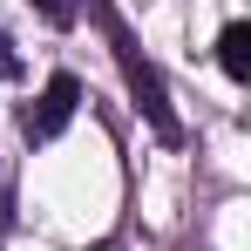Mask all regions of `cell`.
Instances as JSON below:
<instances>
[{
  "instance_id": "7",
  "label": "cell",
  "mask_w": 251,
  "mask_h": 251,
  "mask_svg": "<svg viewBox=\"0 0 251 251\" xmlns=\"http://www.w3.org/2000/svg\"><path fill=\"white\" fill-rule=\"evenodd\" d=\"M88 251H116V245H88Z\"/></svg>"
},
{
  "instance_id": "3",
  "label": "cell",
  "mask_w": 251,
  "mask_h": 251,
  "mask_svg": "<svg viewBox=\"0 0 251 251\" xmlns=\"http://www.w3.org/2000/svg\"><path fill=\"white\" fill-rule=\"evenodd\" d=\"M217 61H224L231 82H251V27L245 21H231V27L217 34Z\"/></svg>"
},
{
  "instance_id": "1",
  "label": "cell",
  "mask_w": 251,
  "mask_h": 251,
  "mask_svg": "<svg viewBox=\"0 0 251 251\" xmlns=\"http://www.w3.org/2000/svg\"><path fill=\"white\" fill-rule=\"evenodd\" d=\"M88 14H102V27H109V48H116V61H123V75H129V95H136V102L150 109V123H156L170 143H176V116H170V95H163V82H156V68H150V61L136 54L129 27L116 21V14H109V7H102V0H88Z\"/></svg>"
},
{
  "instance_id": "2",
  "label": "cell",
  "mask_w": 251,
  "mask_h": 251,
  "mask_svg": "<svg viewBox=\"0 0 251 251\" xmlns=\"http://www.w3.org/2000/svg\"><path fill=\"white\" fill-rule=\"evenodd\" d=\"M75 109H82V82L75 75H54V82L21 109V129H27V143H54L61 129L75 123Z\"/></svg>"
},
{
  "instance_id": "4",
  "label": "cell",
  "mask_w": 251,
  "mask_h": 251,
  "mask_svg": "<svg viewBox=\"0 0 251 251\" xmlns=\"http://www.w3.org/2000/svg\"><path fill=\"white\" fill-rule=\"evenodd\" d=\"M34 7H41V14H48V21H54V27H68V21L82 14L88 0H34Z\"/></svg>"
},
{
  "instance_id": "5",
  "label": "cell",
  "mask_w": 251,
  "mask_h": 251,
  "mask_svg": "<svg viewBox=\"0 0 251 251\" xmlns=\"http://www.w3.org/2000/svg\"><path fill=\"white\" fill-rule=\"evenodd\" d=\"M14 75H21V54H14V41L0 34V82H14Z\"/></svg>"
},
{
  "instance_id": "6",
  "label": "cell",
  "mask_w": 251,
  "mask_h": 251,
  "mask_svg": "<svg viewBox=\"0 0 251 251\" xmlns=\"http://www.w3.org/2000/svg\"><path fill=\"white\" fill-rule=\"evenodd\" d=\"M7 224H14V204H7V190H0V231H7Z\"/></svg>"
}]
</instances>
